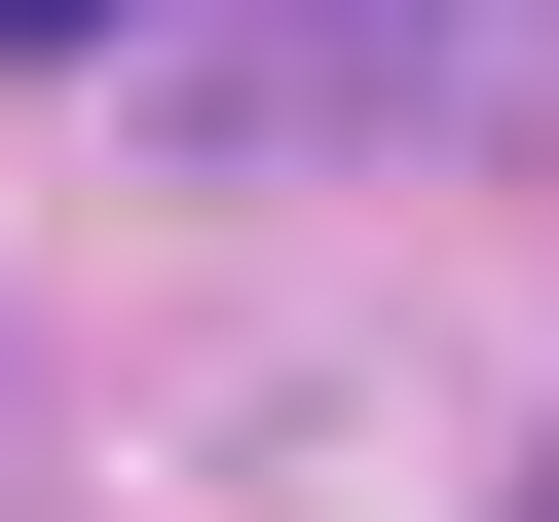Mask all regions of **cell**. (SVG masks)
<instances>
[{
    "instance_id": "obj_1",
    "label": "cell",
    "mask_w": 559,
    "mask_h": 522,
    "mask_svg": "<svg viewBox=\"0 0 559 522\" xmlns=\"http://www.w3.org/2000/svg\"><path fill=\"white\" fill-rule=\"evenodd\" d=\"M0 38H112V0H0Z\"/></svg>"
}]
</instances>
